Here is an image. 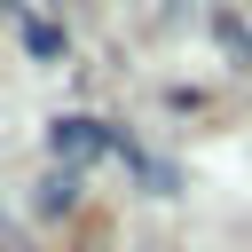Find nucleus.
Listing matches in <instances>:
<instances>
[{
    "label": "nucleus",
    "mask_w": 252,
    "mask_h": 252,
    "mask_svg": "<svg viewBox=\"0 0 252 252\" xmlns=\"http://www.w3.org/2000/svg\"><path fill=\"white\" fill-rule=\"evenodd\" d=\"M8 8H16V0H8Z\"/></svg>",
    "instance_id": "1"
}]
</instances>
